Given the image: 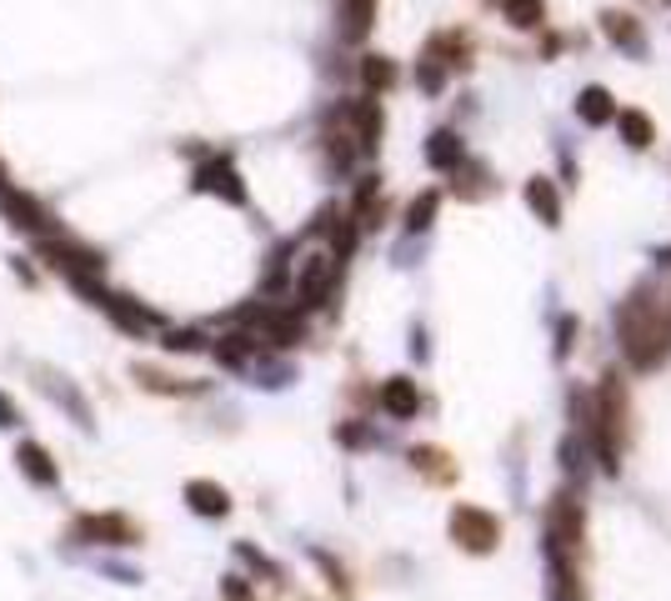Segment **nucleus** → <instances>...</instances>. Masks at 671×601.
<instances>
[{"label":"nucleus","mask_w":671,"mask_h":601,"mask_svg":"<svg viewBox=\"0 0 671 601\" xmlns=\"http://www.w3.org/2000/svg\"><path fill=\"white\" fill-rule=\"evenodd\" d=\"M617 331H621V351H626V361L636 371H657L671 356V321L646 296H632L621 306Z\"/></svg>","instance_id":"f257e3e1"},{"label":"nucleus","mask_w":671,"mask_h":601,"mask_svg":"<svg viewBox=\"0 0 671 601\" xmlns=\"http://www.w3.org/2000/svg\"><path fill=\"white\" fill-rule=\"evenodd\" d=\"M586 432H592L596 461H602L607 471H617L621 466V446H626V392H621L617 376L602 381L596 406L586 411Z\"/></svg>","instance_id":"f03ea898"},{"label":"nucleus","mask_w":671,"mask_h":601,"mask_svg":"<svg viewBox=\"0 0 671 601\" xmlns=\"http://www.w3.org/2000/svg\"><path fill=\"white\" fill-rule=\"evenodd\" d=\"M71 541L80 547H141V526L126 511H86L71 522Z\"/></svg>","instance_id":"7ed1b4c3"},{"label":"nucleus","mask_w":671,"mask_h":601,"mask_svg":"<svg viewBox=\"0 0 671 601\" xmlns=\"http://www.w3.org/2000/svg\"><path fill=\"white\" fill-rule=\"evenodd\" d=\"M446 526H452L456 547L471 551V557H486V551H496V541H502V522H496L491 511H481V507H456Z\"/></svg>","instance_id":"20e7f679"},{"label":"nucleus","mask_w":671,"mask_h":601,"mask_svg":"<svg viewBox=\"0 0 671 601\" xmlns=\"http://www.w3.org/2000/svg\"><path fill=\"white\" fill-rule=\"evenodd\" d=\"M546 547H561L567 557L581 551V507L571 497L552 501V522H546Z\"/></svg>","instance_id":"39448f33"},{"label":"nucleus","mask_w":671,"mask_h":601,"mask_svg":"<svg viewBox=\"0 0 671 601\" xmlns=\"http://www.w3.org/2000/svg\"><path fill=\"white\" fill-rule=\"evenodd\" d=\"M15 466H21V476H26L30 486H46V491H51V486H61V466H55L51 451H46L40 442H21V446H15Z\"/></svg>","instance_id":"423d86ee"},{"label":"nucleus","mask_w":671,"mask_h":601,"mask_svg":"<svg viewBox=\"0 0 671 601\" xmlns=\"http://www.w3.org/2000/svg\"><path fill=\"white\" fill-rule=\"evenodd\" d=\"M186 507L206 522H220V516H231V491L220 482H186Z\"/></svg>","instance_id":"0eeeda50"},{"label":"nucleus","mask_w":671,"mask_h":601,"mask_svg":"<svg viewBox=\"0 0 671 601\" xmlns=\"http://www.w3.org/2000/svg\"><path fill=\"white\" fill-rule=\"evenodd\" d=\"M0 206H5V216H11L21 231H51V210L36 206V201L21 196V191H5V196H0Z\"/></svg>","instance_id":"6e6552de"},{"label":"nucleus","mask_w":671,"mask_h":601,"mask_svg":"<svg viewBox=\"0 0 671 601\" xmlns=\"http://www.w3.org/2000/svg\"><path fill=\"white\" fill-rule=\"evenodd\" d=\"M416 406H421V392H416V381H406V376H391L387 386H381V411L387 417H416Z\"/></svg>","instance_id":"1a4fd4ad"},{"label":"nucleus","mask_w":671,"mask_h":601,"mask_svg":"<svg viewBox=\"0 0 671 601\" xmlns=\"http://www.w3.org/2000/svg\"><path fill=\"white\" fill-rule=\"evenodd\" d=\"M130 376L141 381L145 392H161V396H195V392H201L195 381H181V376H170V371H161V367H145V361H136V367H130Z\"/></svg>","instance_id":"9d476101"},{"label":"nucleus","mask_w":671,"mask_h":601,"mask_svg":"<svg viewBox=\"0 0 671 601\" xmlns=\"http://www.w3.org/2000/svg\"><path fill=\"white\" fill-rule=\"evenodd\" d=\"M195 191H220L226 201H245V186L236 181L231 161H211L206 170H195Z\"/></svg>","instance_id":"9b49d317"},{"label":"nucleus","mask_w":671,"mask_h":601,"mask_svg":"<svg viewBox=\"0 0 671 601\" xmlns=\"http://www.w3.org/2000/svg\"><path fill=\"white\" fill-rule=\"evenodd\" d=\"M40 386H46V392H51L55 401H61L65 411H71V417H76L80 426L91 432V426H96V421H91V406H86V396H80L76 386H71V381H65V376H55V371H46V376H40Z\"/></svg>","instance_id":"f8f14e48"},{"label":"nucleus","mask_w":671,"mask_h":601,"mask_svg":"<svg viewBox=\"0 0 671 601\" xmlns=\"http://www.w3.org/2000/svg\"><path fill=\"white\" fill-rule=\"evenodd\" d=\"M101 306L111 311V321H116V327L130 331V336H141V331L155 327V316L141 311V306H136V300H126V296H101Z\"/></svg>","instance_id":"ddd939ff"},{"label":"nucleus","mask_w":671,"mask_h":601,"mask_svg":"<svg viewBox=\"0 0 671 601\" xmlns=\"http://www.w3.org/2000/svg\"><path fill=\"white\" fill-rule=\"evenodd\" d=\"M577 116L592 120V126H607V120H617V101H611L602 86H586V91L577 95Z\"/></svg>","instance_id":"4468645a"},{"label":"nucleus","mask_w":671,"mask_h":601,"mask_svg":"<svg viewBox=\"0 0 671 601\" xmlns=\"http://www.w3.org/2000/svg\"><path fill=\"white\" fill-rule=\"evenodd\" d=\"M211 351H216V361H220V367L245 371V367H251V361H256V341H251V336H220L216 346H211Z\"/></svg>","instance_id":"2eb2a0df"},{"label":"nucleus","mask_w":671,"mask_h":601,"mask_svg":"<svg viewBox=\"0 0 671 601\" xmlns=\"http://www.w3.org/2000/svg\"><path fill=\"white\" fill-rule=\"evenodd\" d=\"M527 201H531V210H536L546 226L561 221V201H556V191H552V181H546V176H536V181L527 186Z\"/></svg>","instance_id":"dca6fc26"},{"label":"nucleus","mask_w":671,"mask_h":601,"mask_svg":"<svg viewBox=\"0 0 671 601\" xmlns=\"http://www.w3.org/2000/svg\"><path fill=\"white\" fill-rule=\"evenodd\" d=\"M331 276H336V261H311V271L301 276V300L306 306H321V296H326V286H331Z\"/></svg>","instance_id":"f3484780"},{"label":"nucleus","mask_w":671,"mask_h":601,"mask_svg":"<svg viewBox=\"0 0 671 601\" xmlns=\"http://www.w3.org/2000/svg\"><path fill=\"white\" fill-rule=\"evenodd\" d=\"M617 126H621V136H626L632 151H646V145L657 141V131H651V120H646L642 111H617Z\"/></svg>","instance_id":"a211bd4d"},{"label":"nucleus","mask_w":671,"mask_h":601,"mask_svg":"<svg viewBox=\"0 0 671 601\" xmlns=\"http://www.w3.org/2000/svg\"><path fill=\"white\" fill-rule=\"evenodd\" d=\"M427 161H431V166H441V170L461 166V136H456V131H436V136H431V145H427Z\"/></svg>","instance_id":"6ab92c4d"},{"label":"nucleus","mask_w":671,"mask_h":601,"mask_svg":"<svg viewBox=\"0 0 671 601\" xmlns=\"http://www.w3.org/2000/svg\"><path fill=\"white\" fill-rule=\"evenodd\" d=\"M502 11H506V21H511V26L531 30V26H542L546 5H542V0H502Z\"/></svg>","instance_id":"aec40b11"},{"label":"nucleus","mask_w":671,"mask_h":601,"mask_svg":"<svg viewBox=\"0 0 671 601\" xmlns=\"http://www.w3.org/2000/svg\"><path fill=\"white\" fill-rule=\"evenodd\" d=\"M607 36L621 40L626 51H642V30H636L632 15H617V11H611V15H607Z\"/></svg>","instance_id":"412c9836"},{"label":"nucleus","mask_w":671,"mask_h":601,"mask_svg":"<svg viewBox=\"0 0 671 601\" xmlns=\"http://www.w3.org/2000/svg\"><path fill=\"white\" fill-rule=\"evenodd\" d=\"M362 80L371 86V91H387L391 80H396V66H391L387 55H366V66H362Z\"/></svg>","instance_id":"4be33fe9"},{"label":"nucleus","mask_w":671,"mask_h":601,"mask_svg":"<svg viewBox=\"0 0 671 601\" xmlns=\"http://www.w3.org/2000/svg\"><path fill=\"white\" fill-rule=\"evenodd\" d=\"M412 461H416V466H421V471H427L431 482H446V476H452V466H446V457H441L436 446H416V451H412Z\"/></svg>","instance_id":"5701e85b"},{"label":"nucleus","mask_w":671,"mask_h":601,"mask_svg":"<svg viewBox=\"0 0 671 601\" xmlns=\"http://www.w3.org/2000/svg\"><path fill=\"white\" fill-rule=\"evenodd\" d=\"M236 557H241V562L251 566V572H261V576H281V566H276L271 557H261V551L251 547V541H236Z\"/></svg>","instance_id":"b1692460"},{"label":"nucleus","mask_w":671,"mask_h":601,"mask_svg":"<svg viewBox=\"0 0 671 601\" xmlns=\"http://www.w3.org/2000/svg\"><path fill=\"white\" fill-rule=\"evenodd\" d=\"M431 216H436V191H427L421 201H412V210H406V226H412V231H427Z\"/></svg>","instance_id":"393cba45"},{"label":"nucleus","mask_w":671,"mask_h":601,"mask_svg":"<svg viewBox=\"0 0 671 601\" xmlns=\"http://www.w3.org/2000/svg\"><path fill=\"white\" fill-rule=\"evenodd\" d=\"M366 26H371V0H351L346 5V36H366Z\"/></svg>","instance_id":"a878e982"},{"label":"nucleus","mask_w":671,"mask_h":601,"mask_svg":"<svg viewBox=\"0 0 671 601\" xmlns=\"http://www.w3.org/2000/svg\"><path fill=\"white\" fill-rule=\"evenodd\" d=\"M201 346H206L201 331H170L166 336V351H201Z\"/></svg>","instance_id":"bb28decb"},{"label":"nucleus","mask_w":671,"mask_h":601,"mask_svg":"<svg viewBox=\"0 0 671 601\" xmlns=\"http://www.w3.org/2000/svg\"><path fill=\"white\" fill-rule=\"evenodd\" d=\"M15 426H21V406L0 392V432H15Z\"/></svg>","instance_id":"cd10ccee"},{"label":"nucleus","mask_w":671,"mask_h":601,"mask_svg":"<svg viewBox=\"0 0 671 601\" xmlns=\"http://www.w3.org/2000/svg\"><path fill=\"white\" fill-rule=\"evenodd\" d=\"M226 601H251V581H245V576H226Z\"/></svg>","instance_id":"c85d7f7f"}]
</instances>
